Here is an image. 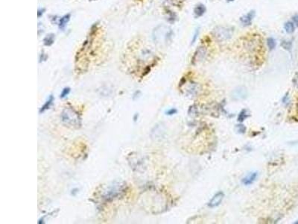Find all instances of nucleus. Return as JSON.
<instances>
[{"instance_id":"obj_1","label":"nucleus","mask_w":298,"mask_h":224,"mask_svg":"<svg viewBox=\"0 0 298 224\" xmlns=\"http://www.w3.org/2000/svg\"><path fill=\"white\" fill-rule=\"evenodd\" d=\"M233 34V29L223 25H217L212 31V35L218 42H225L230 40Z\"/></svg>"},{"instance_id":"obj_2","label":"nucleus","mask_w":298,"mask_h":224,"mask_svg":"<svg viewBox=\"0 0 298 224\" xmlns=\"http://www.w3.org/2000/svg\"><path fill=\"white\" fill-rule=\"evenodd\" d=\"M207 55V49L205 46H199L194 52V55L191 58V64L193 65L199 64L203 61Z\"/></svg>"},{"instance_id":"obj_3","label":"nucleus","mask_w":298,"mask_h":224,"mask_svg":"<svg viewBox=\"0 0 298 224\" xmlns=\"http://www.w3.org/2000/svg\"><path fill=\"white\" fill-rule=\"evenodd\" d=\"M62 117H63V121H64L66 123H69L72 124V125H79V121L80 120V119L78 117L76 113H75L74 111H72V114L71 116V110L64 111V112L62 114Z\"/></svg>"},{"instance_id":"obj_4","label":"nucleus","mask_w":298,"mask_h":224,"mask_svg":"<svg viewBox=\"0 0 298 224\" xmlns=\"http://www.w3.org/2000/svg\"><path fill=\"white\" fill-rule=\"evenodd\" d=\"M248 96V91L245 87H238L232 92V97L235 100H242L245 99Z\"/></svg>"},{"instance_id":"obj_5","label":"nucleus","mask_w":298,"mask_h":224,"mask_svg":"<svg viewBox=\"0 0 298 224\" xmlns=\"http://www.w3.org/2000/svg\"><path fill=\"white\" fill-rule=\"evenodd\" d=\"M255 16H256V11L254 10L250 11L246 14L240 17V22L244 26H249L252 24V21H253Z\"/></svg>"},{"instance_id":"obj_6","label":"nucleus","mask_w":298,"mask_h":224,"mask_svg":"<svg viewBox=\"0 0 298 224\" xmlns=\"http://www.w3.org/2000/svg\"><path fill=\"white\" fill-rule=\"evenodd\" d=\"M224 197V194L222 191H218L213 196V197L210 199L208 203V206L210 208L217 207L222 203Z\"/></svg>"},{"instance_id":"obj_7","label":"nucleus","mask_w":298,"mask_h":224,"mask_svg":"<svg viewBox=\"0 0 298 224\" xmlns=\"http://www.w3.org/2000/svg\"><path fill=\"white\" fill-rule=\"evenodd\" d=\"M257 176H258V173L257 172L250 173V174H248V176L242 179V184L245 185H250L253 184L257 178Z\"/></svg>"},{"instance_id":"obj_8","label":"nucleus","mask_w":298,"mask_h":224,"mask_svg":"<svg viewBox=\"0 0 298 224\" xmlns=\"http://www.w3.org/2000/svg\"><path fill=\"white\" fill-rule=\"evenodd\" d=\"M206 11H207V8H206V6H205L204 5H203V4L201 3L197 5L195 7V8H194L193 11L195 17H196V18L202 17V16L206 13Z\"/></svg>"},{"instance_id":"obj_9","label":"nucleus","mask_w":298,"mask_h":224,"mask_svg":"<svg viewBox=\"0 0 298 224\" xmlns=\"http://www.w3.org/2000/svg\"><path fill=\"white\" fill-rule=\"evenodd\" d=\"M199 90H200V86L198 83L194 82H190L187 87V92L190 95H195L198 94Z\"/></svg>"},{"instance_id":"obj_10","label":"nucleus","mask_w":298,"mask_h":224,"mask_svg":"<svg viewBox=\"0 0 298 224\" xmlns=\"http://www.w3.org/2000/svg\"><path fill=\"white\" fill-rule=\"evenodd\" d=\"M69 20H70L69 13H68V14H67V15L63 16V17H61V18L60 19V20H59V24H58L59 29H61V30H63V29H65L66 25H67V24L68 23V22L69 21Z\"/></svg>"},{"instance_id":"obj_11","label":"nucleus","mask_w":298,"mask_h":224,"mask_svg":"<svg viewBox=\"0 0 298 224\" xmlns=\"http://www.w3.org/2000/svg\"><path fill=\"white\" fill-rule=\"evenodd\" d=\"M284 29L288 34H292L295 31V25L293 22L288 21L284 24Z\"/></svg>"},{"instance_id":"obj_12","label":"nucleus","mask_w":298,"mask_h":224,"mask_svg":"<svg viewBox=\"0 0 298 224\" xmlns=\"http://www.w3.org/2000/svg\"><path fill=\"white\" fill-rule=\"evenodd\" d=\"M55 35L54 34H49L46 37L44 38L43 42H44V45L47 46H49L52 45L55 42Z\"/></svg>"},{"instance_id":"obj_13","label":"nucleus","mask_w":298,"mask_h":224,"mask_svg":"<svg viewBox=\"0 0 298 224\" xmlns=\"http://www.w3.org/2000/svg\"><path fill=\"white\" fill-rule=\"evenodd\" d=\"M267 45H268L269 50H273L276 46V42L275 39L273 38V37H268L267 39Z\"/></svg>"},{"instance_id":"obj_14","label":"nucleus","mask_w":298,"mask_h":224,"mask_svg":"<svg viewBox=\"0 0 298 224\" xmlns=\"http://www.w3.org/2000/svg\"><path fill=\"white\" fill-rule=\"evenodd\" d=\"M249 117V114L248 113V111L243 109L242 111L240 112L238 117V121L240 123H242L245 120H246Z\"/></svg>"},{"instance_id":"obj_15","label":"nucleus","mask_w":298,"mask_h":224,"mask_svg":"<svg viewBox=\"0 0 298 224\" xmlns=\"http://www.w3.org/2000/svg\"><path fill=\"white\" fill-rule=\"evenodd\" d=\"M53 100H54V99H53V97H52V96H50V97H49V98H48V100L46 101V102L44 104L43 106V107L41 108V109H40V113H41V112H44L46 110V109L49 108L50 106L52 104Z\"/></svg>"},{"instance_id":"obj_16","label":"nucleus","mask_w":298,"mask_h":224,"mask_svg":"<svg viewBox=\"0 0 298 224\" xmlns=\"http://www.w3.org/2000/svg\"><path fill=\"white\" fill-rule=\"evenodd\" d=\"M281 46L283 47L284 49L287 51H291L292 48V41H289V40H283L281 42Z\"/></svg>"},{"instance_id":"obj_17","label":"nucleus","mask_w":298,"mask_h":224,"mask_svg":"<svg viewBox=\"0 0 298 224\" xmlns=\"http://www.w3.org/2000/svg\"><path fill=\"white\" fill-rule=\"evenodd\" d=\"M199 34H200V28H197V29H195L193 36H192V39H191V45H193L195 42H196V40H198V36H199Z\"/></svg>"},{"instance_id":"obj_18","label":"nucleus","mask_w":298,"mask_h":224,"mask_svg":"<svg viewBox=\"0 0 298 224\" xmlns=\"http://www.w3.org/2000/svg\"><path fill=\"white\" fill-rule=\"evenodd\" d=\"M69 92H70V88H69V87H66V88L63 89V91H62L61 94H60V97H61V98H64V97H66L69 94Z\"/></svg>"},{"instance_id":"obj_19","label":"nucleus","mask_w":298,"mask_h":224,"mask_svg":"<svg viewBox=\"0 0 298 224\" xmlns=\"http://www.w3.org/2000/svg\"><path fill=\"white\" fill-rule=\"evenodd\" d=\"M293 84L294 85V86H296L297 87H298V73H297L294 75L293 78Z\"/></svg>"},{"instance_id":"obj_20","label":"nucleus","mask_w":298,"mask_h":224,"mask_svg":"<svg viewBox=\"0 0 298 224\" xmlns=\"http://www.w3.org/2000/svg\"><path fill=\"white\" fill-rule=\"evenodd\" d=\"M177 112V109L175 108H171L169 109V110H168L166 111V114L167 115H173V114H175Z\"/></svg>"},{"instance_id":"obj_21","label":"nucleus","mask_w":298,"mask_h":224,"mask_svg":"<svg viewBox=\"0 0 298 224\" xmlns=\"http://www.w3.org/2000/svg\"><path fill=\"white\" fill-rule=\"evenodd\" d=\"M289 97H288V94H286L285 95V97H283V102L284 104H285V105H288V103H289Z\"/></svg>"},{"instance_id":"obj_22","label":"nucleus","mask_w":298,"mask_h":224,"mask_svg":"<svg viewBox=\"0 0 298 224\" xmlns=\"http://www.w3.org/2000/svg\"><path fill=\"white\" fill-rule=\"evenodd\" d=\"M237 128H238V132H241V133H244L245 130H246V128L243 125H237Z\"/></svg>"},{"instance_id":"obj_23","label":"nucleus","mask_w":298,"mask_h":224,"mask_svg":"<svg viewBox=\"0 0 298 224\" xmlns=\"http://www.w3.org/2000/svg\"><path fill=\"white\" fill-rule=\"evenodd\" d=\"M292 20H293V23H294V25L298 27V14L293 16L292 17Z\"/></svg>"},{"instance_id":"obj_24","label":"nucleus","mask_w":298,"mask_h":224,"mask_svg":"<svg viewBox=\"0 0 298 224\" xmlns=\"http://www.w3.org/2000/svg\"><path fill=\"white\" fill-rule=\"evenodd\" d=\"M226 1H227V2H233L234 0H226Z\"/></svg>"}]
</instances>
